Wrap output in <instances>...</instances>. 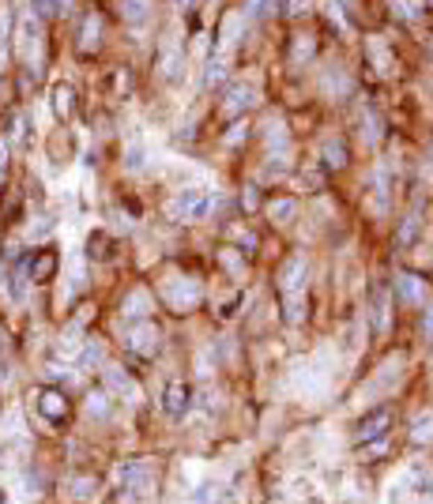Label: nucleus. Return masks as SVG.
<instances>
[{"instance_id": "nucleus-1", "label": "nucleus", "mask_w": 433, "mask_h": 504, "mask_svg": "<svg viewBox=\"0 0 433 504\" xmlns=\"http://www.w3.org/2000/svg\"><path fill=\"white\" fill-rule=\"evenodd\" d=\"M306 278H309V264L306 256H294L279 275V290H283V305H287V320L298 324L306 316Z\"/></svg>"}, {"instance_id": "nucleus-2", "label": "nucleus", "mask_w": 433, "mask_h": 504, "mask_svg": "<svg viewBox=\"0 0 433 504\" xmlns=\"http://www.w3.org/2000/svg\"><path fill=\"white\" fill-rule=\"evenodd\" d=\"M162 297H166V305H170L173 313H192L200 305V297H204V286H200L196 278H189V275H178V278H166Z\"/></svg>"}, {"instance_id": "nucleus-3", "label": "nucleus", "mask_w": 433, "mask_h": 504, "mask_svg": "<svg viewBox=\"0 0 433 504\" xmlns=\"http://www.w3.org/2000/svg\"><path fill=\"white\" fill-rule=\"evenodd\" d=\"M173 214L181 222H204L211 214V192L204 189H181L178 200H173Z\"/></svg>"}, {"instance_id": "nucleus-4", "label": "nucleus", "mask_w": 433, "mask_h": 504, "mask_svg": "<svg viewBox=\"0 0 433 504\" xmlns=\"http://www.w3.org/2000/svg\"><path fill=\"white\" fill-rule=\"evenodd\" d=\"M260 102V95H256V87L253 83H245V79H234L226 87V95H223V117L226 120H237L242 113H249V109Z\"/></svg>"}, {"instance_id": "nucleus-5", "label": "nucleus", "mask_w": 433, "mask_h": 504, "mask_svg": "<svg viewBox=\"0 0 433 504\" xmlns=\"http://www.w3.org/2000/svg\"><path fill=\"white\" fill-rule=\"evenodd\" d=\"M388 429H392V410L388 407H373L370 414L354 425V448H365L370 441H381Z\"/></svg>"}, {"instance_id": "nucleus-6", "label": "nucleus", "mask_w": 433, "mask_h": 504, "mask_svg": "<svg viewBox=\"0 0 433 504\" xmlns=\"http://www.w3.org/2000/svg\"><path fill=\"white\" fill-rule=\"evenodd\" d=\"M159 339L162 335L151 320H136L132 328L125 331V347L132 354H140V358H155V354H159Z\"/></svg>"}, {"instance_id": "nucleus-7", "label": "nucleus", "mask_w": 433, "mask_h": 504, "mask_svg": "<svg viewBox=\"0 0 433 504\" xmlns=\"http://www.w3.org/2000/svg\"><path fill=\"white\" fill-rule=\"evenodd\" d=\"M121 478H125V489L136 493V497H147L155 489V466L147 459H132L121 466Z\"/></svg>"}, {"instance_id": "nucleus-8", "label": "nucleus", "mask_w": 433, "mask_h": 504, "mask_svg": "<svg viewBox=\"0 0 433 504\" xmlns=\"http://www.w3.org/2000/svg\"><path fill=\"white\" fill-rule=\"evenodd\" d=\"M102 384H106V391L113 399H125V403H136V399H140V384H136L125 369H117V365L102 369Z\"/></svg>"}, {"instance_id": "nucleus-9", "label": "nucleus", "mask_w": 433, "mask_h": 504, "mask_svg": "<svg viewBox=\"0 0 433 504\" xmlns=\"http://www.w3.org/2000/svg\"><path fill=\"white\" fill-rule=\"evenodd\" d=\"M38 49H42V26H38L34 15H23V23H19V53L26 57L31 68H38Z\"/></svg>"}, {"instance_id": "nucleus-10", "label": "nucleus", "mask_w": 433, "mask_h": 504, "mask_svg": "<svg viewBox=\"0 0 433 504\" xmlns=\"http://www.w3.org/2000/svg\"><path fill=\"white\" fill-rule=\"evenodd\" d=\"M189 403H192L189 384L173 380V384H166V388H162V414H166V418H185Z\"/></svg>"}, {"instance_id": "nucleus-11", "label": "nucleus", "mask_w": 433, "mask_h": 504, "mask_svg": "<svg viewBox=\"0 0 433 504\" xmlns=\"http://www.w3.org/2000/svg\"><path fill=\"white\" fill-rule=\"evenodd\" d=\"M264 143H268V151H271V162H283V155H287V147H290V132H287V125H283V117L264 120Z\"/></svg>"}, {"instance_id": "nucleus-12", "label": "nucleus", "mask_w": 433, "mask_h": 504, "mask_svg": "<svg viewBox=\"0 0 433 504\" xmlns=\"http://www.w3.org/2000/svg\"><path fill=\"white\" fill-rule=\"evenodd\" d=\"M38 410H42V418H49L53 425L68 422V399H64L57 388H42L38 391Z\"/></svg>"}, {"instance_id": "nucleus-13", "label": "nucleus", "mask_w": 433, "mask_h": 504, "mask_svg": "<svg viewBox=\"0 0 433 504\" xmlns=\"http://www.w3.org/2000/svg\"><path fill=\"white\" fill-rule=\"evenodd\" d=\"M159 72H162V79L181 83V76H185V57H181V45H178V42H166V45H162Z\"/></svg>"}, {"instance_id": "nucleus-14", "label": "nucleus", "mask_w": 433, "mask_h": 504, "mask_svg": "<svg viewBox=\"0 0 433 504\" xmlns=\"http://www.w3.org/2000/svg\"><path fill=\"white\" fill-rule=\"evenodd\" d=\"M395 294H400L403 305H422L426 301V283L414 271H400L395 275Z\"/></svg>"}, {"instance_id": "nucleus-15", "label": "nucleus", "mask_w": 433, "mask_h": 504, "mask_svg": "<svg viewBox=\"0 0 433 504\" xmlns=\"http://www.w3.org/2000/svg\"><path fill=\"white\" fill-rule=\"evenodd\" d=\"M79 49L83 53H95L98 49V42H102V15L98 12H87L83 15V26H79Z\"/></svg>"}, {"instance_id": "nucleus-16", "label": "nucleus", "mask_w": 433, "mask_h": 504, "mask_svg": "<svg viewBox=\"0 0 433 504\" xmlns=\"http://www.w3.org/2000/svg\"><path fill=\"white\" fill-rule=\"evenodd\" d=\"M64 489H68L72 501L87 504V501H95V493L102 489V482H98L95 474H79V478H68V482H64Z\"/></svg>"}, {"instance_id": "nucleus-17", "label": "nucleus", "mask_w": 433, "mask_h": 504, "mask_svg": "<svg viewBox=\"0 0 433 504\" xmlns=\"http://www.w3.org/2000/svg\"><path fill=\"white\" fill-rule=\"evenodd\" d=\"M242 31H245V19L237 12H230L226 19H223V26H219V53H230L234 49V42L242 38Z\"/></svg>"}, {"instance_id": "nucleus-18", "label": "nucleus", "mask_w": 433, "mask_h": 504, "mask_svg": "<svg viewBox=\"0 0 433 504\" xmlns=\"http://www.w3.org/2000/svg\"><path fill=\"white\" fill-rule=\"evenodd\" d=\"M125 320H151V294L147 290H132L125 297Z\"/></svg>"}, {"instance_id": "nucleus-19", "label": "nucleus", "mask_w": 433, "mask_h": 504, "mask_svg": "<svg viewBox=\"0 0 433 504\" xmlns=\"http://www.w3.org/2000/svg\"><path fill=\"white\" fill-rule=\"evenodd\" d=\"M53 271H57V252L53 249H45L31 260V283H49Z\"/></svg>"}, {"instance_id": "nucleus-20", "label": "nucleus", "mask_w": 433, "mask_h": 504, "mask_svg": "<svg viewBox=\"0 0 433 504\" xmlns=\"http://www.w3.org/2000/svg\"><path fill=\"white\" fill-rule=\"evenodd\" d=\"M388 324H392V316H388V286H377L373 290V328L377 331H388Z\"/></svg>"}, {"instance_id": "nucleus-21", "label": "nucleus", "mask_w": 433, "mask_h": 504, "mask_svg": "<svg viewBox=\"0 0 433 504\" xmlns=\"http://www.w3.org/2000/svg\"><path fill=\"white\" fill-rule=\"evenodd\" d=\"M121 15H125V23L143 26L151 19V0H121Z\"/></svg>"}, {"instance_id": "nucleus-22", "label": "nucleus", "mask_w": 433, "mask_h": 504, "mask_svg": "<svg viewBox=\"0 0 433 504\" xmlns=\"http://www.w3.org/2000/svg\"><path fill=\"white\" fill-rule=\"evenodd\" d=\"M98 361H102V342H98V339H87V342L79 347V354H76V369L87 372V369H95Z\"/></svg>"}, {"instance_id": "nucleus-23", "label": "nucleus", "mask_w": 433, "mask_h": 504, "mask_svg": "<svg viewBox=\"0 0 433 504\" xmlns=\"http://www.w3.org/2000/svg\"><path fill=\"white\" fill-rule=\"evenodd\" d=\"M370 61L377 64V68H384V76H392V72H395V61H392L388 45H384L381 38H370Z\"/></svg>"}, {"instance_id": "nucleus-24", "label": "nucleus", "mask_w": 433, "mask_h": 504, "mask_svg": "<svg viewBox=\"0 0 433 504\" xmlns=\"http://www.w3.org/2000/svg\"><path fill=\"white\" fill-rule=\"evenodd\" d=\"M320 158H328L331 170H343L347 166V147L339 143V139H324V143H320Z\"/></svg>"}, {"instance_id": "nucleus-25", "label": "nucleus", "mask_w": 433, "mask_h": 504, "mask_svg": "<svg viewBox=\"0 0 433 504\" xmlns=\"http://www.w3.org/2000/svg\"><path fill=\"white\" fill-rule=\"evenodd\" d=\"M109 403H113L109 391H90V395H87V414L90 418H109V414H113V407H109Z\"/></svg>"}, {"instance_id": "nucleus-26", "label": "nucleus", "mask_w": 433, "mask_h": 504, "mask_svg": "<svg viewBox=\"0 0 433 504\" xmlns=\"http://www.w3.org/2000/svg\"><path fill=\"white\" fill-rule=\"evenodd\" d=\"M72 102H76V90L68 83H57L53 87V109H57V117H72Z\"/></svg>"}, {"instance_id": "nucleus-27", "label": "nucleus", "mask_w": 433, "mask_h": 504, "mask_svg": "<svg viewBox=\"0 0 433 504\" xmlns=\"http://www.w3.org/2000/svg\"><path fill=\"white\" fill-rule=\"evenodd\" d=\"M230 76L226 72V53H219L215 49V57L207 61V76H204V87H219V83H223Z\"/></svg>"}, {"instance_id": "nucleus-28", "label": "nucleus", "mask_w": 433, "mask_h": 504, "mask_svg": "<svg viewBox=\"0 0 433 504\" xmlns=\"http://www.w3.org/2000/svg\"><path fill=\"white\" fill-rule=\"evenodd\" d=\"M309 57H313V34H301V38H294L290 64H294V68H301V64H309Z\"/></svg>"}, {"instance_id": "nucleus-29", "label": "nucleus", "mask_w": 433, "mask_h": 504, "mask_svg": "<svg viewBox=\"0 0 433 504\" xmlns=\"http://www.w3.org/2000/svg\"><path fill=\"white\" fill-rule=\"evenodd\" d=\"M294 214H298V203H294L290 196H287V200H275L271 207H268V219H271V222H290Z\"/></svg>"}, {"instance_id": "nucleus-30", "label": "nucleus", "mask_w": 433, "mask_h": 504, "mask_svg": "<svg viewBox=\"0 0 433 504\" xmlns=\"http://www.w3.org/2000/svg\"><path fill=\"white\" fill-rule=\"evenodd\" d=\"M411 436H414L418 444H430V441H433V414L414 418V422H411Z\"/></svg>"}, {"instance_id": "nucleus-31", "label": "nucleus", "mask_w": 433, "mask_h": 504, "mask_svg": "<svg viewBox=\"0 0 433 504\" xmlns=\"http://www.w3.org/2000/svg\"><path fill=\"white\" fill-rule=\"evenodd\" d=\"M196 504H226V493H223V485H215V482H204L196 489Z\"/></svg>"}, {"instance_id": "nucleus-32", "label": "nucleus", "mask_w": 433, "mask_h": 504, "mask_svg": "<svg viewBox=\"0 0 433 504\" xmlns=\"http://www.w3.org/2000/svg\"><path fill=\"white\" fill-rule=\"evenodd\" d=\"M414 237H418V214H414V219H407V222L400 226V233H395V245H400V249H407Z\"/></svg>"}, {"instance_id": "nucleus-33", "label": "nucleus", "mask_w": 433, "mask_h": 504, "mask_svg": "<svg viewBox=\"0 0 433 504\" xmlns=\"http://www.w3.org/2000/svg\"><path fill=\"white\" fill-rule=\"evenodd\" d=\"M219 264H223V267H226V271H230V275H242V271H245L242 256H237V252H234V249H223V252H219Z\"/></svg>"}, {"instance_id": "nucleus-34", "label": "nucleus", "mask_w": 433, "mask_h": 504, "mask_svg": "<svg viewBox=\"0 0 433 504\" xmlns=\"http://www.w3.org/2000/svg\"><path fill=\"white\" fill-rule=\"evenodd\" d=\"M283 8H287V15H306L313 8V0H283Z\"/></svg>"}, {"instance_id": "nucleus-35", "label": "nucleus", "mask_w": 433, "mask_h": 504, "mask_svg": "<svg viewBox=\"0 0 433 504\" xmlns=\"http://www.w3.org/2000/svg\"><path fill=\"white\" fill-rule=\"evenodd\" d=\"M392 12L400 19H414V4H407V0H392Z\"/></svg>"}, {"instance_id": "nucleus-36", "label": "nucleus", "mask_w": 433, "mask_h": 504, "mask_svg": "<svg viewBox=\"0 0 433 504\" xmlns=\"http://www.w3.org/2000/svg\"><path fill=\"white\" fill-rule=\"evenodd\" d=\"M8 177V139H0V184Z\"/></svg>"}, {"instance_id": "nucleus-37", "label": "nucleus", "mask_w": 433, "mask_h": 504, "mask_svg": "<svg viewBox=\"0 0 433 504\" xmlns=\"http://www.w3.org/2000/svg\"><path fill=\"white\" fill-rule=\"evenodd\" d=\"M34 4H38V15H53L61 8V0H34Z\"/></svg>"}, {"instance_id": "nucleus-38", "label": "nucleus", "mask_w": 433, "mask_h": 504, "mask_svg": "<svg viewBox=\"0 0 433 504\" xmlns=\"http://www.w3.org/2000/svg\"><path fill=\"white\" fill-rule=\"evenodd\" d=\"M271 0H249V15H268Z\"/></svg>"}, {"instance_id": "nucleus-39", "label": "nucleus", "mask_w": 433, "mask_h": 504, "mask_svg": "<svg viewBox=\"0 0 433 504\" xmlns=\"http://www.w3.org/2000/svg\"><path fill=\"white\" fill-rule=\"evenodd\" d=\"M242 203H245V211L253 214L256 207H260V203H256V189H245V196H242Z\"/></svg>"}, {"instance_id": "nucleus-40", "label": "nucleus", "mask_w": 433, "mask_h": 504, "mask_svg": "<svg viewBox=\"0 0 433 504\" xmlns=\"http://www.w3.org/2000/svg\"><path fill=\"white\" fill-rule=\"evenodd\" d=\"M245 132H249V128H245V125H237V128H234V136H226V143H234V147H237V143L245 139Z\"/></svg>"}, {"instance_id": "nucleus-41", "label": "nucleus", "mask_w": 433, "mask_h": 504, "mask_svg": "<svg viewBox=\"0 0 433 504\" xmlns=\"http://www.w3.org/2000/svg\"><path fill=\"white\" fill-rule=\"evenodd\" d=\"M422 331H426V339L433 342V309H426V320H422Z\"/></svg>"}, {"instance_id": "nucleus-42", "label": "nucleus", "mask_w": 433, "mask_h": 504, "mask_svg": "<svg viewBox=\"0 0 433 504\" xmlns=\"http://www.w3.org/2000/svg\"><path fill=\"white\" fill-rule=\"evenodd\" d=\"M8 350V339H4V328H0V354Z\"/></svg>"}, {"instance_id": "nucleus-43", "label": "nucleus", "mask_w": 433, "mask_h": 504, "mask_svg": "<svg viewBox=\"0 0 433 504\" xmlns=\"http://www.w3.org/2000/svg\"><path fill=\"white\" fill-rule=\"evenodd\" d=\"M173 4H178V8H192V0H173Z\"/></svg>"}]
</instances>
